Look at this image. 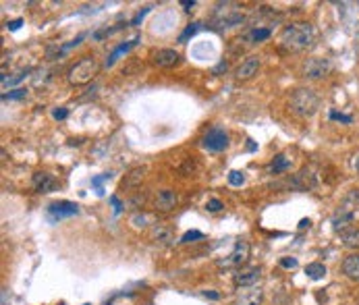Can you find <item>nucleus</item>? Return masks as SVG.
I'll return each instance as SVG.
<instances>
[{
  "label": "nucleus",
  "instance_id": "nucleus-1",
  "mask_svg": "<svg viewBox=\"0 0 359 305\" xmlns=\"http://www.w3.org/2000/svg\"><path fill=\"white\" fill-rule=\"evenodd\" d=\"M280 46L288 52L308 50L314 44V27L310 23H291L284 25L280 32Z\"/></svg>",
  "mask_w": 359,
  "mask_h": 305
},
{
  "label": "nucleus",
  "instance_id": "nucleus-2",
  "mask_svg": "<svg viewBox=\"0 0 359 305\" xmlns=\"http://www.w3.org/2000/svg\"><path fill=\"white\" fill-rule=\"evenodd\" d=\"M291 112L297 114L299 118H310L318 112V108H320V98H318V94L310 88H299L293 92L291 96Z\"/></svg>",
  "mask_w": 359,
  "mask_h": 305
},
{
  "label": "nucleus",
  "instance_id": "nucleus-3",
  "mask_svg": "<svg viewBox=\"0 0 359 305\" xmlns=\"http://www.w3.org/2000/svg\"><path fill=\"white\" fill-rule=\"evenodd\" d=\"M100 73V62L92 58V56H86V58H81L79 62H75L71 68H68V83L75 88L79 86H88V83Z\"/></svg>",
  "mask_w": 359,
  "mask_h": 305
},
{
  "label": "nucleus",
  "instance_id": "nucleus-4",
  "mask_svg": "<svg viewBox=\"0 0 359 305\" xmlns=\"http://www.w3.org/2000/svg\"><path fill=\"white\" fill-rule=\"evenodd\" d=\"M250 254H252V247L247 241H237L232 247V252L228 256H224L222 260H218V268H222V270H232V268H239L243 264H247V260H250Z\"/></svg>",
  "mask_w": 359,
  "mask_h": 305
},
{
  "label": "nucleus",
  "instance_id": "nucleus-5",
  "mask_svg": "<svg viewBox=\"0 0 359 305\" xmlns=\"http://www.w3.org/2000/svg\"><path fill=\"white\" fill-rule=\"evenodd\" d=\"M330 71H332V62L328 58L314 56V58H308L303 62V75L308 79H324L330 75Z\"/></svg>",
  "mask_w": 359,
  "mask_h": 305
},
{
  "label": "nucleus",
  "instance_id": "nucleus-6",
  "mask_svg": "<svg viewBox=\"0 0 359 305\" xmlns=\"http://www.w3.org/2000/svg\"><path fill=\"white\" fill-rule=\"evenodd\" d=\"M202 146L208 152H214V154L224 152L228 148V133L224 129H220V127H214V129H210L208 133H206Z\"/></svg>",
  "mask_w": 359,
  "mask_h": 305
},
{
  "label": "nucleus",
  "instance_id": "nucleus-7",
  "mask_svg": "<svg viewBox=\"0 0 359 305\" xmlns=\"http://www.w3.org/2000/svg\"><path fill=\"white\" fill-rule=\"evenodd\" d=\"M264 301V288L262 286H239L234 295V305H262Z\"/></svg>",
  "mask_w": 359,
  "mask_h": 305
},
{
  "label": "nucleus",
  "instance_id": "nucleus-8",
  "mask_svg": "<svg viewBox=\"0 0 359 305\" xmlns=\"http://www.w3.org/2000/svg\"><path fill=\"white\" fill-rule=\"evenodd\" d=\"M79 214V206L73 204V202H54L48 206V216L52 222L56 220H62V218H71V216H77Z\"/></svg>",
  "mask_w": 359,
  "mask_h": 305
},
{
  "label": "nucleus",
  "instance_id": "nucleus-9",
  "mask_svg": "<svg viewBox=\"0 0 359 305\" xmlns=\"http://www.w3.org/2000/svg\"><path fill=\"white\" fill-rule=\"evenodd\" d=\"M232 280H234V284H237V288H239V286H256V284L262 280V268H260V266L241 268V270L234 272Z\"/></svg>",
  "mask_w": 359,
  "mask_h": 305
},
{
  "label": "nucleus",
  "instance_id": "nucleus-10",
  "mask_svg": "<svg viewBox=\"0 0 359 305\" xmlns=\"http://www.w3.org/2000/svg\"><path fill=\"white\" fill-rule=\"evenodd\" d=\"M32 187L38 191V193H50L58 187V181L54 178L50 172H44V170H40L32 176Z\"/></svg>",
  "mask_w": 359,
  "mask_h": 305
},
{
  "label": "nucleus",
  "instance_id": "nucleus-11",
  "mask_svg": "<svg viewBox=\"0 0 359 305\" xmlns=\"http://www.w3.org/2000/svg\"><path fill=\"white\" fill-rule=\"evenodd\" d=\"M258 68H260V58H258V56H247V58L237 66L234 77H237L239 81H247V79H252V77L258 75Z\"/></svg>",
  "mask_w": 359,
  "mask_h": 305
},
{
  "label": "nucleus",
  "instance_id": "nucleus-12",
  "mask_svg": "<svg viewBox=\"0 0 359 305\" xmlns=\"http://www.w3.org/2000/svg\"><path fill=\"white\" fill-rule=\"evenodd\" d=\"M178 204V198H176V193L172 189H162L158 193V198H156V210L160 212H170L174 210V206Z\"/></svg>",
  "mask_w": 359,
  "mask_h": 305
},
{
  "label": "nucleus",
  "instance_id": "nucleus-13",
  "mask_svg": "<svg viewBox=\"0 0 359 305\" xmlns=\"http://www.w3.org/2000/svg\"><path fill=\"white\" fill-rule=\"evenodd\" d=\"M144 176H146V166H135V168H131L125 178L120 181V189H135V187H140L142 181H144Z\"/></svg>",
  "mask_w": 359,
  "mask_h": 305
},
{
  "label": "nucleus",
  "instance_id": "nucleus-14",
  "mask_svg": "<svg viewBox=\"0 0 359 305\" xmlns=\"http://www.w3.org/2000/svg\"><path fill=\"white\" fill-rule=\"evenodd\" d=\"M176 62H178V52L172 50V48H164V50H158L154 54V64L156 66L168 68V66H174Z\"/></svg>",
  "mask_w": 359,
  "mask_h": 305
},
{
  "label": "nucleus",
  "instance_id": "nucleus-15",
  "mask_svg": "<svg viewBox=\"0 0 359 305\" xmlns=\"http://www.w3.org/2000/svg\"><path fill=\"white\" fill-rule=\"evenodd\" d=\"M340 270H342V274L347 276V278L359 282V254H351V256L344 258Z\"/></svg>",
  "mask_w": 359,
  "mask_h": 305
},
{
  "label": "nucleus",
  "instance_id": "nucleus-16",
  "mask_svg": "<svg viewBox=\"0 0 359 305\" xmlns=\"http://www.w3.org/2000/svg\"><path fill=\"white\" fill-rule=\"evenodd\" d=\"M152 239H154L158 245H172L174 243V230L170 226L156 224L152 228Z\"/></svg>",
  "mask_w": 359,
  "mask_h": 305
},
{
  "label": "nucleus",
  "instance_id": "nucleus-17",
  "mask_svg": "<svg viewBox=\"0 0 359 305\" xmlns=\"http://www.w3.org/2000/svg\"><path fill=\"white\" fill-rule=\"evenodd\" d=\"M355 220V212H351V210H344V208H340V210L334 214V218H332V228L336 230V232H344V228H347L351 222Z\"/></svg>",
  "mask_w": 359,
  "mask_h": 305
},
{
  "label": "nucleus",
  "instance_id": "nucleus-18",
  "mask_svg": "<svg viewBox=\"0 0 359 305\" xmlns=\"http://www.w3.org/2000/svg\"><path fill=\"white\" fill-rule=\"evenodd\" d=\"M288 168H291V158H288L286 154H278L268 164V172L270 174H278V172H284Z\"/></svg>",
  "mask_w": 359,
  "mask_h": 305
},
{
  "label": "nucleus",
  "instance_id": "nucleus-19",
  "mask_svg": "<svg viewBox=\"0 0 359 305\" xmlns=\"http://www.w3.org/2000/svg\"><path fill=\"white\" fill-rule=\"evenodd\" d=\"M137 42H140V38H133L131 42H125V44H120V46H116V48L112 50V54H110V56L106 58V62H104V66H112V64H114V62L118 60V56H120V54H127V52H129V50H131V48H133V46L137 44Z\"/></svg>",
  "mask_w": 359,
  "mask_h": 305
},
{
  "label": "nucleus",
  "instance_id": "nucleus-20",
  "mask_svg": "<svg viewBox=\"0 0 359 305\" xmlns=\"http://www.w3.org/2000/svg\"><path fill=\"white\" fill-rule=\"evenodd\" d=\"M340 241L349 249H359V228H349V230L340 232Z\"/></svg>",
  "mask_w": 359,
  "mask_h": 305
},
{
  "label": "nucleus",
  "instance_id": "nucleus-21",
  "mask_svg": "<svg viewBox=\"0 0 359 305\" xmlns=\"http://www.w3.org/2000/svg\"><path fill=\"white\" fill-rule=\"evenodd\" d=\"M272 36V32L268 30V27H256V30H252L250 34L245 36V40L250 42V44H260V42H264Z\"/></svg>",
  "mask_w": 359,
  "mask_h": 305
},
{
  "label": "nucleus",
  "instance_id": "nucleus-22",
  "mask_svg": "<svg viewBox=\"0 0 359 305\" xmlns=\"http://www.w3.org/2000/svg\"><path fill=\"white\" fill-rule=\"evenodd\" d=\"M306 274L310 276L312 280H322L324 276H326V266L320 264V262H314V264L306 266Z\"/></svg>",
  "mask_w": 359,
  "mask_h": 305
},
{
  "label": "nucleus",
  "instance_id": "nucleus-23",
  "mask_svg": "<svg viewBox=\"0 0 359 305\" xmlns=\"http://www.w3.org/2000/svg\"><path fill=\"white\" fill-rule=\"evenodd\" d=\"M200 25H202V23H191V25H187V27H185V32L178 36V42H181V44H185L189 38H193V36L200 32Z\"/></svg>",
  "mask_w": 359,
  "mask_h": 305
},
{
  "label": "nucleus",
  "instance_id": "nucleus-24",
  "mask_svg": "<svg viewBox=\"0 0 359 305\" xmlns=\"http://www.w3.org/2000/svg\"><path fill=\"white\" fill-rule=\"evenodd\" d=\"M243 183H245V174H243L241 170H230V172H228V185L241 187Z\"/></svg>",
  "mask_w": 359,
  "mask_h": 305
},
{
  "label": "nucleus",
  "instance_id": "nucleus-25",
  "mask_svg": "<svg viewBox=\"0 0 359 305\" xmlns=\"http://www.w3.org/2000/svg\"><path fill=\"white\" fill-rule=\"evenodd\" d=\"M25 96H27V90L19 88V90H12L8 94H2V100H21V98H25Z\"/></svg>",
  "mask_w": 359,
  "mask_h": 305
},
{
  "label": "nucleus",
  "instance_id": "nucleus-26",
  "mask_svg": "<svg viewBox=\"0 0 359 305\" xmlns=\"http://www.w3.org/2000/svg\"><path fill=\"white\" fill-rule=\"evenodd\" d=\"M222 208H224V204L220 202V200H216V198H214V200H208V204H206V210H208V212H214V214L220 212Z\"/></svg>",
  "mask_w": 359,
  "mask_h": 305
},
{
  "label": "nucleus",
  "instance_id": "nucleus-27",
  "mask_svg": "<svg viewBox=\"0 0 359 305\" xmlns=\"http://www.w3.org/2000/svg\"><path fill=\"white\" fill-rule=\"evenodd\" d=\"M196 239H204V232H200V230H189V232H185L183 237H181V243H191V241H196Z\"/></svg>",
  "mask_w": 359,
  "mask_h": 305
},
{
  "label": "nucleus",
  "instance_id": "nucleus-28",
  "mask_svg": "<svg viewBox=\"0 0 359 305\" xmlns=\"http://www.w3.org/2000/svg\"><path fill=\"white\" fill-rule=\"evenodd\" d=\"M131 222H133V226H135V228H146L148 218H146V216H142V214H135V216L131 218Z\"/></svg>",
  "mask_w": 359,
  "mask_h": 305
},
{
  "label": "nucleus",
  "instance_id": "nucleus-29",
  "mask_svg": "<svg viewBox=\"0 0 359 305\" xmlns=\"http://www.w3.org/2000/svg\"><path fill=\"white\" fill-rule=\"evenodd\" d=\"M280 266L286 268V270L297 268V258H282V260H280Z\"/></svg>",
  "mask_w": 359,
  "mask_h": 305
},
{
  "label": "nucleus",
  "instance_id": "nucleus-30",
  "mask_svg": "<svg viewBox=\"0 0 359 305\" xmlns=\"http://www.w3.org/2000/svg\"><path fill=\"white\" fill-rule=\"evenodd\" d=\"M25 79V71L23 73H17L15 77H10V79H2V86H15V83H19V81H23Z\"/></svg>",
  "mask_w": 359,
  "mask_h": 305
},
{
  "label": "nucleus",
  "instance_id": "nucleus-31",
  "mask_svg": "<svg viewBox=\"0 0 359 305\" xmlns=\"http://www.w3.org/2000/svg\"><path fill=\"white\" fill-rule=\"evenodd\" d=\"M52 116L56 118V120H62V118H66V116H68V110H66V108H56V110L52 112Z\"/></svg>",
  "mask_w": 359,
  "mask_h": 305
},
{
  "label": "nucleus",
  "instance_id": "nucleus-32",
  "mask_svg": "<svg viewBox=\"0 0 359 305\" xmlns=\"http://www.w3.org/2000/svg\"><path fill=\"white\" fill-rule=\"evenodd\" d=\"M21 25H23V19H15V21H8V23H6V27H8L10 32H17Z\"/></svg>",
  "mask_w": 359,
  "mask_h": 305
},
{
  "label": "nucleus",
  "instance_id": "nucleus-33",
  "mask_svg": "<svg viewBox=\"0 0 359 305\" xmlns=\"http://www.w3.org/2000/svg\"><path fill=\"white\" fill-rule=\"evenodd\" d=\"M330 118H332V120H342V122H351V120H353L351 116H347V114H338V112H332V114H330Z\"/></svg>",
  "mask_w": 359,
  "mask_h": 305
},
{
  "label": "nucleus",
  "instance_id": "nucleus-34",
  "mask_svg": "<svg viewBox=\"0 0 359 305\" xmlns=\"http://www.w3.org/2000/svg\"><path fill=\"white\" fill-rule=\"evenodd\" d=\"M148 10H150V6H146V8L142 10V12H137V17H135V19L131 21V25H140V21L144 19V15H146V12H148Z\"/></svg>",
  "mask_w": 359,
  "mask_h": 305
},
{
  "label": "nucleus",
  "instance_id": "nucleus-35",
  "mask_svg": "<svg viewBox=\"0 0 359 305\" xmlns=\"http://www.w3.org/2000/svg\"><path fill=\"white\" fill-rule=\"evenodd\" d=\"M110 202H112V206H114V212L118 214V212H120V208H122V204L118 202V198H110Z\"/></svg>",
  "mask_w": 359,
  "mask_h": 305
},
{
  "label": "nucleus",
  "instance_id": "nucleus-36",
  "mask_svg": "<svg viewBox=\"0 0 359 305\" xmlns=\"http://www.w3.org/2000/svg\"><path fill=\"white\" fill-rule=\"evenodd\" d=\"M310 226H312V220H310V218H303L301 222H299V228H301V230H303V228H310Z\"/></svg>",
  "mask_w": 359,
  "mask_h": 305
},
{
  "label": "nucleus",
  "instance_id": "nucleus-37",
  "mask_svg": "<svg viewBox=\"0 0 359 305\" xmlns=\"http://www.w3.org/2000/svg\"><path fill=\"white\" fill-rule=\"evenodd\" d=\"M204 297H210V299H220L218 293H214V290H204Z\"/></svg>",
  "mask_w": 359,
  "mask_h": 305
},
{
  "label": "nucleus",
  "instance_id": "nucleus-38",
  "mask_svg": "<svg viewBox=\"0 0 359 305\" xmlns=\"http://www.w3.org/2000/svg\"><path fill=\"white\" fill-rule=\"evenodd\" d=\"M220 71H226V62H220V64L216 66V71H214V73H220Z\"/></svg>",
  "mask_w": 359,
  "mask_h": 305
},
{
  "label": "nucleus",
  "instance_id": "nucleus-39",
  "mask_svg": "<svg viewBox=\"0 0 359 305\" xmlns=\"http://www.w3.org/2000/svg\"><path fill=\"white\" fill-rule=\"evenodd\" d=\"M183 6H185V10H191L193 6H196V2H181Z\"/></svg>",
  "mask_w": 359,
  "mask_h": 305
},
{
  "label": "nucleus",
  "instance_id": "nucleus-40",
  "mask_svg": "<svg viewBox=\"0 0 359 305\" xmlns=\"http://www.w3.org/2000/svg\"><path fill=\"white\" fill-rule=\"evenodd\" d=\"M355 170H357V174H359V156L355 158Z\"/></svg>",
  "mask_w": 359,
  "mask_h": 305
}]
</instances>
